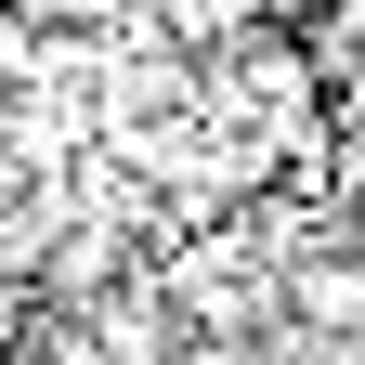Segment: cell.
<instances>
[{"label": "cell", "instance_id": "obj_2", "mask_svg": "<svg viewBox=\"0 0 365 365\" xmlns=\"http://www.w3.org/2000/svg\"><path fill=\"white\" fill-rule=\"evenodd\" d=\"M39 14H78V26H91V14H118V0H39Z\"/></svg>", "mask_w": 365, "mask_h": 365}, {"label": "cell", "instance_id": "obj_3", "mask_svg": "<svg viewBox=\"0 0 365 365\" xmlns=\"http://www.w3.org/2000/svg\"><path fill=\"white\" fill-rule=\"evenodd\" d=\"M0 339H14V313H0Z\"/></svg>", "mask_w": 365, "mask_h": 365}, {"label": "cell", "instance_id": "obj_1", "mask_svg": "<svg viewBox=\"0 0 365 365\" xmlns=\"http://www.w3.org/2000/svg\"><path fill=\"white\" fill-rule=\"evenodd\" d=\"M300 313L313 327H365V261H300Z\"/></svg>", "mask_w": 365, "mask_h": 365}]
</instances>
